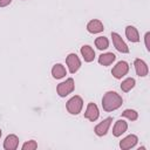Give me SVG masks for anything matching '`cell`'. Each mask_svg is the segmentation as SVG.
Returning <instances> with one entry per match:
<instances>
[{
  "mask_svg": "<svg viewBox=\"0 0 150 150\" xmlns=\"http://www.w3.org/2000/svg\"><path fill=\"white\" fill-rule=\"evenodd\" d=\"M123 103L122 97L115 91H107L102 98V107L105 111H112L120 108Z\"/></svg>",
  "mask_w": 150,
  "mask_h": 150,
  "instance_id": "6da1fadb",
  "label": "cell"
},
{
  "mask_svg": "<svg viewBox=\"0 0 150 150\" xmlns=\"http://www.w3.org/2000/svg\"><path fill=\"white\" fill-rule=\"evenodd\" d=\"M0 137H1V130H0Z\"/></svg>",
  "mask_w": 150,
  "mask_h": 150,
  "instance_id": "cb8c5ba5",
  "label": "cell"
},
{
  "mask_svg": "<svg viewBox=\"0 0 150 150\" xmlns=\"http://www.w3.org/2000/svg\"><path fill=\"white\" fill-rule=\"evenodd\" d=\"M52 74H53V76H54L55 79H61V77H63V76L66 75V68H64L62 64L57 63V64H55V66L53 67Z\"/></svg>",
  "mask_w": 150,
  "mask_h": 150,
  "instance_id": "e0dca14e",
  "label": "cell"
},
{
  "mask_svg": "<svg viewBox=\"0 0 150 150\" xmlns=\"http://www.w3.org/2000/svg\"><path fill=\"white\" fill-rule=\"evenodd\" d=\"M18 144H19V138L15 135H8L5 139L4 148L6 150H15L18 148Z\"/></svg>",
  "mask_w": 150,
  "mask_h": 150,
  "instance_id": "8fae6325",
  "label": "cell"
},
{
  "mask_svg": "<svg viewBox=\"0 0 150 150\" xmlns=\"http://www.w3.org/2000/svg\"><path fill=\"white\" fill-rule=\"evenodd\" d=\"M129 70V66L125 61H120L117 62V64L112 68L111 74L115 79H122V76H124Z\"/></svg>",
  "mask_w": 150,
  "mask_h": 150,
  "instance_id": "277c9868",
  "label": "cell"
},
{
  "mask_svg": "<svg viewBox=\"0 0 150 150\" xmlns=\"http://www.w3.org/2000/svg\"><path fill=\"white\" fill-rule=\"evenodd\" d=\"M149 36H150V33H146L145 34V46H146V49L148 50L150 49V46H149Z\"/></svg>",
  "mask_w": 150,
  "mask_h": 150,
  "instance_id": "603a6c76",
  "label": "cell"
},
{
  "mask_svg": "<svg viewBox=\"0 0 150 150\" xmlns=\"http://www.w3.org/2000/svg\"><path fill=\"white\" fill-rule=\"evenodd\" d=\"M111 38H112L114 46L118 52H121V53H128L129 52V47L125 45V42L122 40V38L117 33H111Z\"/></svg>",
  "mask_w": 150,
  "mask_h": 150,
  "instance_id": "8992f818",
  "label": "cell"
},
{
  "mask_svg": "<svg viewBox=\"0 0 150 150\" xmlns=\"http://www.w3.org/2000/svg\"><path fill=\"white\" fill-rule=\"evenodd\" d=\"M56 90H57V94L60 96H62V97L66 96V95H68V94H70L74 90V80L71 77L70 79H67L64 82H61L57 86Z\"/></svg>",
  "mask_w": 150,
  "mask_h": 150,
  "instance_id": "3957f363",
  "label": "cell"
},
{
  "mask_svg": "<svg viewBox=\"0 0 150 150\" xmlns=\"http://www.w3.org/2000/svg\"><path fill=\"white\" fill-rule=\"evenodd\" d=\"M11 1H12V0H0V7H5V6L9 5Z\"/></svg>",
  "mask_w": 150,
  "mask_h": 150,
  "instance_id": "7402d4cb",
  "label": "cell"
},
{
  "mask_svg": "<svg viewBox=\"0 0 150 150\" xmlns=\"http://www.w3.org/2000/svg\"><path fill=\"white\" fill-rule=\"evenodd\" d=\"M87 29H88L89 33L96 34V33L102 32L104 28H103L102 22H101L100 20H96V19H95V20H91V21L88 22V25H87Z\"/></svg>",
  "mask_w": 150,
  "mask_h": 150,
  "instance_id": "7c38bea8",
  "label": "cell"
},
{
  "mask_svg": "<svg viewBox=\"0 0 150 150\" xmlns=\"http://www.w3.org/2000/svg\"><path fill=\"white\" fill-rule=\"evenodd\" d=\"M125 35H127L128 40H130L131 42H137L139 40L138 32H137V29L134 26H128L125 28Z\"/></svg>",
  "mask_w": 150,
  "mask_h": 150,
  "instance_id": "2e32d148",
  "label": "cell"
},
{
  "mask_svg": "<svg viewBox=\"0 0 150 150\" xmlns=\"http://www.w3.org/2000/svg\"><path fill=\"white\" fill-rule=\"evenodd\" d=\"M137 141L138 139H137V136L136 135H129V136H127L125 138H123L120 142V146H121L122 150H128V149L135 146L136 143H137Z\"/></svg>",
  "mask_w": 150,
  "mask_h": 150,
  "instance_id": "9c48e42d",
  "label": "cell"
},
{
  "mask_svg": "<svg viewBox=\"0 0 150 150\" xmlns=\"http://www.w3.org/2000/svg\"><path fill=\"white\" fill-rule=\"evenodd\" d=\"M134 64H135V69H136V73H137L138 76H146L148 75L149 69H148L146 63L143 60L136 59L135 62H134Z\"/></svg>",
  "mask_w": 150,
  "mask_h": 150,
  "instance_id": "30bf717a",
  "label": "cell"
},
{
  "mask_svg": "<svg viewBox=\"0 0 150 150\" xmlns=\"http://www.w3.org/2000/svg\"><path fill=\"white\" fill-rule=\"evenodd\" d=\"M111 121H112V118H111V117H108V118H105L104 121H102L100 124H97V125L95 127V134H96L97 136H103V135H105L107 131H108V129H109V127H110Z\"/></svg>",
  "mask_w": 150,
  "mask_h": 150,
  "instance_id": "ba28073f",
  "label": "cell"
},
{
  "mask_svg": "<svg viewBox=\"0 0 150 150\" xmlns=\"http://www.w3.org/2000/svg\"><path fill=\"white\" fill-rule=\"evenodd\" d=\"M122 116H124V117H127V118H129V120H131V121H135V120H137V112L135 111V110H132V109H127V110H124L123 112H122Z\"/></svg>",
  "mask_w": 150,
  "mask_h": 150,
  "instance_id": "ffe728a7",
  "label": "cell"
},
{
  "mask_svg": "<svg viewBox=\"0 0 150 150\" xmlns=\"http://www.w3.org/2000/svg\"><path fill=\"white\" fill-rule=\"evenodd\" d=\"M38 148V144L35 141H28L22 145V150H35Z\"/></svg>",
  "mask_w": 150,
  "mask_h": 150,
  "instance_id": "44dd1931",
  "label": "cell"
},
{
  "mask_svg": "<svg viewBox=\"0 0 150 150\" xmlns=\"http://www.w3.org/2000/svg\"><path fill=\"white\" fill-rule=\"evenodd\" d=\"M82 105H83V101H82V98L80 97V96H74V97H71L68 102H67V110L70 112V114H73V115H77L80 111H81V109H82Z\"/></svg>",
  "mask_w": 150,
  "mask_h": 150,
  "instance_id": "7a4b0ae2",
  "label": "cell"
},
{
  "mask_svg": "<svg viewBox=\"0 0 150 150\" xmlns=\"http://www.w3.org/2000/svg\"><path fill=\"white\" fill-rule=\"evenodd\" d=\"M66 63H67V66H68V68H69V71H70L71 74H74L75 71H77L79 68H80V66H81L80 59H79L77 55L74 54V53H71V54H69V55L67 56Z\"/></svg>",
  "mask_w": 150,
  "mask_h": 150,
  "instance_id": "5b68a950",
  "label": "cell"
},
{
  "mask_svg": "<svg viewBox=\"0 0 150 150\" xmlns=\"http://www.w3.org/2000/svg\"><path fill=\"white\" fill-rule=\"evenodd\" d=\"M127 128H128L127 122H124L123 120L117 121V122H116V124H115V127H114V130H112L114 136H116V137L121 136L123 132H125V131H127Z\"/></svg>",
  "mask_w": 150,
  "mask_h": 150,
  "instance_id": "5bb4252c",
  "label": "cell"
},
{
  "mask_svg": "<svg viewBox=\"0 0 150 150\" xmlns=\"http://www.w3.org/2000/svg\"><path fill=\"white\" fill-rule=\"evenodd\" d=\"M81 54H82L84 61H87V62H91L94 60V57H95V52L90 46L81 47Z\"/></svg>",
  "mask_w": 150,
  "mask_h": 150,
  "instance_id": "4fadbf2b",
  "label": "cell"
},
{
  "mask_svg": "<svg viewBox=\"0 0 150 150\" xmlns=\"http://www.w3.org/2000/svg\"><path fill=\"white\" fill-rule=\"evenodd\" d=\"M134 86H135V80H134L132 77H129V79H125V80L122 82L121 89L127 93V91H129L131 88H134Z\"/></svg>",
  "mask_w": 150,
  "mask_h": 150,
  "instance_id": "d6986e66",
  "label": "cell"
},
{
  "mask_svg": "<svg viewBox=\"0 0 150 150\" xmlns=\"http://www.w3.org/2000/svg\"><path fill=\"white\" fill-rule=\"evenodd\" d=\"M116 59V55L114 53H105V54H101L98 57V62L103 66H109Z\"/></svg>",
  "mask_w": 150,
  "mask_h": 150,
  "instance_id": "9a60e30c",
  "label": "cell"
},
{
  "mask_svg": "<svg viewBox=\"0 0 150 150\" xmlns=\"http://www.w3.org/2000/svg\"><path fill=\"white\" fill-rule=\"evenodd\" d=\"M84 117L88 118L91 122L97 120V117H98V108H97V105L95 103H89L88 104L87 110L84 112Z\"/></svg>",
  "mask_w": 150,
  "mask_h": 150,
  "instance_id": "52a82bcc",
  "label": "cell"
},
{
  "mask_svg": "<svg viewBox=\"0 0 150 150\" xmlns=\"http://www.w3.org/2000/svg\"><path fill=\"white\" fill-rule=\"evenodd\" d=\"M95 45H96V47L98 48V49H107L108 48V46H109V41H108V39L107 38H104V36H98L96 40H95Z\"/></svg>",
  "mask_w": 150,
  "mask_h": 150,
  "instance_id": "ac0fdd59",
  "label": "cell"
}]
</instances>
